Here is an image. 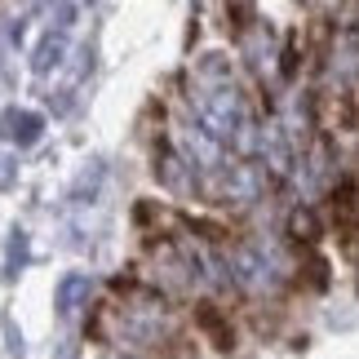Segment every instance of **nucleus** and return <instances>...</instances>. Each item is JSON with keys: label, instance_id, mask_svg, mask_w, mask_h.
Masks as SVG:
<instances>
[{"label": "nucleus", "instance_id": "1", "mask_svg": "<svg viewBox=\"0 0 359 359\" xmlns=\"http://www.w3.org/2000/svg\"><path fill=\"white\" fill-rule=\"evenodd\" d=\"M236 280L244 284V288H253V293H271V288H280L284 284V257L275 253L271 244H248V248H240L236 253Z\"/></svg>", "mask_w": 359, "mask_h": 359}, {"label": "nucleus", "instance_id": "2", "mask_svg": "<svg viewBox=\"0 0 359 359\" xmlns=\"http://www.w3.org/2000/svg\"><path fill=\"white\" fill-rule=\"evenodd\" d=\"M333 76L341 85L359 80V36L355 32H337V40H333Z\"/></svg>", "mask_w": 359, "mask_h": 359}, {"label": "nucleus", "instance_id": "3", "mask_svg": "<svg viewBox=\"0 0 359 359\" xmlns=\"http://www.w3.org/2000/svg\"><path fill=\"white\" fill-rule=\"evenodd\" d=\"M40 129H45V124H40L36 111H5V116H0V137H5V142L32 147L40 137Z\"/></svg>", "mask_w": 359, "mask_h": 359}, {"label": "nucleus", "instance_id": "4", "mask_svg": "<svg viewBox=\"0 0 359 359\" xmlns=\"http://www.w3.org/2000/svg\"><path fill=\"white\" fill-rule=\"evenodd\" d=\"M89 293V280L85 275H72V280H62V288H58V311L62 315H72L76 311V302Z\"/></svg>", "mask_w": 359, "mask_h": 359}, {"label": "nucleus", "instance_id": "5", "mask_svg": "<svg viewBox=\"0 0 359 359\" xmlns=\"http://www.w3.org/2000/svg\"><path fill=\"white\" fill-rule=\"evenodd\" d=\"M196 315H200V324H204V328H209V333L217 337V346H231V333H226V324H222V315H217L213 306H200Z\"/></svg>", "mask_w": 359, "mask_h": 359}, {"label": "nucleus", "instance_id": "6", "mask_svg": "<svg viewBox=\"0 0 359 359\" xmlns=\"http://www.w3.org/2000/svg\"><path fill=\"white\" fill-rule=\"evenodd\" d=\"M293 236H297V240H306V244L320 240V222H315V213H306V209H297V213H293Z\"/></svg>", "mask_w": 359, "mask_h": 359}, {"label": "nucleus", "instance_id": "7", "mask_svg": "<svg viewBox=\"0 0 359 359\" xmlns=\"http://www.w3.org/2000/svg\"><path fill=\"white\" fill-rule=\"evenodd\" d=\"M341 253H346L355 266H359V226H351L346 236H341Z\"/></svg>", "mask_w": 359, "mask_h": 359}]
</instances>
